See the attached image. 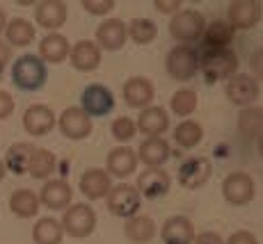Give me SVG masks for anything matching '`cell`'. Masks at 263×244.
I'll use <instances>...</instances> for the list:
<instances>
[{"label": "cell", "instance_id": "obj_1", "mask_svg": "<svg viewBox=\"0 0 263 244\" xmlns=\"http://www.w3.org/2000/svg\"><path fill=\"white\" fill-rule=\"evenodd\" d=\"M199 71L204 73L206 83H220L229 80L238 71V55L231 48H206V53L199 57Z\"/></svg>", "mask_w": 263, "mask_h": 244}, {"label": "cell", "instance_id": "obj_2", "mask_svg": "<svg viewBox=\"0 0 263 244\" xmlns=\"http://www.w3.org/2000/svg\"><path fill=\"white\" fill-rule=\"evenodd\" d=\"M46 64L39 59V55H21L12 64V80L18 89L37 91L46 85Z\"/></svg>", "mask_w": 263, "mask_h": 244}, {"label": "cell", "instance_id": "obj_3", "mask_svg": "<svg viewBox=\"0 0 263 244\" xmlns=\"http://www.w3.org/2000/svg\"><path fill=\"white\" fill-rule=\"evenodd\" d=\"M204 28H206L204 14L197 12V9H179L170 21V34L183 46L197 42L204 34Z\"/></svg>", "mask_w": 263, "mask_h": 244}, {"label": "cell", "instance_id": "obj_4", "mask_svg": "<svg viewBox=\"0 0 263 244\" xmlns=\"http://www.w3.org/2000/svg\"><path fill=\"white\" fill-rule=\"evenodd\" d=\"M165 67H167V73L179 83H188L190 78H195V73L199 71V55H197L195 48L190 46H174V48L167 53V59H165Z\"/></svg>", "mask_w": 263, "mask_h": 244}, {"label": "cell", "instance_id": "obj_5", "mask_svg": "<svg viewBox=\"0 0 263 244\" xmlns=\"http://www.w3.org/2000/svg\"><path fill=\"white\" fill-rule=\"evenodd\" d=\"M108 210L117 217H124V219H130V217L140 215V203H142V196H140L138 187L128 185V182H121V185H115L112 190L108 192Z\"/></svg>", "mask_w": 263, "mask_h": 244}, {"label": "cell", "instance_id": "obj_6", "mask_svg": "<svg viewBox=\"0 0 263 244\" xmlns=\"http://www.w3.org/2000/svg\"><path fill=\"white\" fill-rule=\"evenodd\" d=\"M62 228L71 237H89L96 228V212L87 203H73L64 210L62 217Z\"/></svg>", "mask_w": 263, "mask_h": 244}, {"label": "cell", "instance_id": "obj_7", "mask_svg": "<svg viewBox=\"0 0 263 244\" xmlns=\"http://www.w3.org/2000/svg\"><path fill=\"white\" fill-rule=\"evenodd\" d=\"M256 185L250 174L245 171H231L229 176L222 180V196L231 206H245L254 199Z\"/></svg>", "mask_w": 263, "mask_h": 244}, {"label": "cell", "instance_id": "obj_8", "mask_svg": "<svg viewBox=\"0 0 263 244\" xmlns=\"http://www.w3.org/2000/svg\"><path fill=\"white\" fill-rule=\"evenodd\" d=\"M115 108V96L112 91L103 85H89L80 94V110L92 119V116H105Z\"/></svg>", "mask_w": 263, "mask_h": 244}, {"label": "cell", "instance_id": "obj_9", "mask_svg": "<svg viewBox=\"0 0 263 244\" xmlns=\"http://www.w3.org/2000/svg\"><path fill=\"white\" fill-rule=\"evenodd\" d=\"M263 5L259 0H234L227 9V21L234 30H250L261 21Z\"/></svg>", "mask_w": 263, "mask_h": 244}, {"label": "cell", "instance_id": "obj_10", "mask_svg": "<svg viewBox=\"0 0 263 244\" xmlns=\"http://www.w3.org/2000/svg\"><path fill=\"white\" fill-rule=\"evenodd\" d=\"M261 89L256 78L247 73H236L227 80V96H229L231 103L240 105V108H250L256 98H259Z\"/></svg>", "mask_w": 263, "mask_h": 244}, {"label": "cell", "instance_id": "obj_11", "mask_svg": "<svg viewBox=\"0 0 263 244\" xmlns=\"http://www.w3.org/2000/svg\"><path fill=\"white\" fill-rule=\"evenodd\" d=\"M58 126H60V133L67 137V139H73V141L87 139V137L92 135V119L80 108H67L60 114Z\"/></svg>", "mask_w": 263, "mask_h": 244}, {"label": "cell", "instance_id": "obj_12", "mask_svg": "<svg viewBox=\"0 0 263 244\" xmlns=\"http://www.w3.org/2000/svg\"><path fill=\"white\" fill-rule=\"evenodd\" d=\"M58 119H55V112L48 108V105H30L28 110L23 112V128L28 135L32 137H44L48 135L50 130L55 128Z\"/></svg>", "mask_w": 263, "mask_h": 244}, {"label": "cell", "instance_id": "obj_13", "mask_svg": "<svg viewBox=\"0 0 263 244\" xmlns=\"http://www.w3.org/2000/svg\"><path fill=\"white\" fill-rule=\"evenodd\" d=\"M39 203H44L50 210H67L71 206V199H73V190L67 180L62 178H53V180H46L39 192Z\"/></svg>", "mask_w": 263, "mask_h": 244}, {"label": "cell", "instance_id": "obj_14", "mask_svg": "<svg viewBox=\"0 0 263 244\" xmlns=\"http://www.w3.org/2000/svg\"><path fill=\"white\" fill-rule=\"evenodd\" d=\"M170 174L160 167H149L142 174L138 176V192L140 196H146V199H160L170 192Z\"/></svg>", "mask_w": 263, "mask_h": 244}, {"label": "cell", "instance_id": "obj_15", "mask_svg": "<svg viewBox=\"0 0 263 244\" xmlns=\"http://www.w3.org/2000/svg\"><path fill=\"white\" fill-rule=\"evenodd\" d=\"M211 178V160L209 157H188L179 167V182L185 190H197Z\"/></svg>", "mask_w": 263, "mask_h": 244}, {"label": "cell", "instance_id": "obj_16", "mask_svg": "<svg viewBox=\"0 0 263 244\" xmlns=\"http://www.w3.org/2000/svg\"><path fill=\"white\" fill-rule=\"evenodd\" d=\"M67 16H69V9H67V3H62V0H42L34 7V21H37V25H42L44 30L62 28L67 23Z\"/></svg>", "mask_w": 263, "mask_h": 244}, {"label": "cell", "instance_id": "obj_17", "mask_svg": "<svg viewBox=\"0 0 263 244\" xmlns=\"http://www.w3.org/2000/svg\"><path fill=\"white\" fill-rule=\"evenodd\" d=\"M128 39V30L121 18H105L96 28V46L103 50H119Z\"/></svg>", "mask_w": 263, "mask_h": 244}, {"label": "cell", "instance_id": "obj_18", "mask_svg": "<svg viewBox=\"0 0 263 244\" xmlns=\"http://www.w3.org/2000/svg\"><path fill=\"white\" fill-rule=\"evenodd\" d=\"M69 59H71V67L76 71H89L99 69L101 64V48L96 46V42H89V39H80L71 46L69 50Z\"/></svg>", "mask_w": 263, "mask_h": 244}, {"label": "cell", "instance_id": "obj_19", "mask_svg": "<svg viewBox=\"0 0 263 244\" xmlns=\"http://www.w3.org/2000/svg\"><path fill=\"white\" fill-rule=\"evenodd\" d=\"M78 187L83 192V196H87L89 201H99L103 196H108V192L112 190V180L110 174L103 169H87L78 180Z\"/></svg>", "mask_w": 263, "mask_h": 244}, {"label": "cell", "instance_id": "obj_20", "mask_svg": "<svg viewBox=\"0 0 263 244\" xmlns=\"http://www.w3.org/2000/svg\"><path fill=\"white\" fill-rule=\"evenodd\" d=\"M135 128L140 133L149 135V137H158L163 135L165 130L170 128V116H167V110L160 108V105H149L140 112L138 121H135Z\"/></svg>", "mask_w": 263, "mask_h": 244}, {"label": "cell", "instance_id": "obj_21", "mask_svg": "<svg viewBox=\"0 0 263 244\" xmlns=\"http://www.w3.org/2000/svg\"><path fill=\"white\" fill-rule=\"evenodd\" d=\"M160 237L165 244H192L195 240V226L188 217L183 215H174L160 228Z\"/></svg>", "mask_w": 263, "mask_h": 244}, {"label": "cell", "instance_id": "obj_22", "mask_svg": "<svg viewBox=\"0 0 263 244\" xmlns=\"http://www.w3.org/2000/svg\"><path fill=\"white\" fill-rule=\"evenodd\" d=\"M124 98L130 108H138V110L149 108L151 100H154V85H151V80L142 78V75L128 78L124 85Z\"/></svg>", "mask_w": 263, "mask_h": 244}, {"label": "cell", "instance_id": "obj_23", "mask_svg": "<svg viewBox=\"0 0 263 244\" xmlns=\"http://www.w3.org/2000/svg\"><path fill=\"white\" fill-rule=\"evenodd\" d=\"M69 50H71V44L67 42L64 34L50 32L39 42V59L44 64H60L69 57Z\"/></svg>", "mask_w": 263, "mask_h": 244}, {"label": "cell", "instance_id": "obj_24", "mask_svg": "<svg viewBox=\"0 0 263 244\" xmlns=\"http://www.w3.org/2000/svg\"><path fill=\"white\" fill-rule=\"evenodd\" d=\"M34 151H37V146H32L30 141H16V144H12L3 160L5 169L16 176L28 174V167H30V160H32Z\"/></svg>", "mask_w": 263, "mask_h": 244}, {"label": "cell", "instance_id": "obj_25", "mask_svg": "<svg viewBox=\"0 0 263 244\" xmlns=\"http://www.w3.org/2000/svg\"><path fill=\"white\" fill-rule=\"evenodd\" d=\"M105 165H108V174L126 178L138 169V155H135V151L130 146H115L108 153Z\"/></svg>", "mask_w": 263, "mask_h": 244}, {"label": "cell", "instance_id": "obj_26", "mask_svg": "<svg viewBox=\"0 0 263 244\" xmlns=\"http://www.w3.org/2000/svg\"><path fill=\"white\" fill-rule=\"evenodd\" d=\"M135 155L146 167H160L170 157V144L163 137H149L140 144V151H135Z\"/></svg>", "mask_w": 263, "mask_h": 244}, {"label": "cell", "instance_id": "obj_27", "mask_svg": "<svg viewBox=\"0 0 263 244\" xmlns=\"http://www.w3.org/2000/svg\"><path fill=\"white\" fill-rule=\"evenodd\" d=\"M124 235L133 244H146L156 237V221L146 215H135L130 219H126Z\"/></svg>", "mask_w": 263, "mask_h": 244}, {"label": "cell", "instance_id": "obj_28", "mask_svg": "<svg viewBox=\"0 0 263 244\" xmlns=\"http://www.w3.org/2000/svg\"><path fill=\"white\" fill-rule=\"evenodd\" d=\"M37 37V30L34 25L28 21V18H12L5 25V39H7V46H18V48H25L30 46Z\"/></svg>", "mask_w": 263, "mask_h": 244}, {"label": "cell", "instance_id": "obj_29", "mask_svg": "<svg viewBox=\"0 0 263 244\" xmlns=\"http://www.w3.org/2000/svg\"><path fill=\"white\" fill-rule=\"evenodd\" d=\"M238 133L247 139H259L263 137V108L250 105L238 112Z\"/></svg>", "mask_w": 263, "mask_h": 244}, {"label": "cell", "instance_id": "obj_30", "mask_svg": "<svg viewBox=\"0 0 263 244\" xmlns=\"http://www.w3.org/2000/svg\"><path fill=\"white\" fill-rule=\"evenodd\" d=\"M234 34H236V30L229 25V21H222V18H217V21L206 25L201 37H204L206 48L215 50V48H229V44L234 42Z\"/></svg>", "mask_w": 263, "mask_h": 244}, {"label": "cell", "instance_id": "obj_31", "mask_svg": "<svg viewBox=\"0 0 263 244\" xmlns=\"http://www.w3.org/2000/svg\"><path fill=\"white\" fill-rule=\"evenodd\" d=\"M9 210L21 219H30L39 212V196L32 190L21 187V190L12 192V196H9Z\"/></svg>", "mask_w": 263, "mask_h": 244}, {"label": "cell", "instance_id": "obj_32", "mask_svg": "<svg viewBox=\"0 0 263 244\" xmlns=\"http://www.w3.org/2000/svg\"><path fill=\"white\" fill-rule=\"evenodd\" d=\"M64 237L62 223L53 217H42L32 226V240L34 244H60Z\"/></svg>", "mask_w": 263, "mask_h": 244}, {"label": "cell", "instance_id": "obj_33", "mask_svg": "<svg viewBox=\"0 0 263 244\" xmlns=\"http://www.w3.org/2000/svg\"><path fill=\"white\" fill-rule=\"evenodd\" d=\"M55 167H58V157H55V153H50L48 149H37L32 155V160H30L28 174L32 178H37V180H44V178H48L53 174Z\"/></svg>", "mask_w": 263, "mask_h": 244}, {"label": "cell", "instance_id": "obj_34", "mask_svg": "<svg viewBox=\"0 0 263 244\" xmlns=\"http://www.w3.org/2000/svg\"><path fill=\"white\" fill-rule=\"evenodd\" d=\"M204 139V128H201L197 121H181L174 130V141L181 146V149H195L199 141Z\"/></svg>", "mask_w": 263, "mask_h": 244}, {"label": "cell", "instance_id": "obj_35", "mask_svg": "<svg viewBox=\"0 0 263 244\" xmlns=\"http://www.w3.org/2000/svg\"><path fill=\"white\" fill-rule=\"evenodd\" d=\"M126 30H128V37L140 46L151 44L158 37V28L151 18H133L130 23H126Z\"/></svg>", "mask_w": 263, "mask_h": 244}, {"label": "cell", "instance_id": "obj_36", "mask_svg": "<svg viewBox=\"0 0 263 244\" xmlns=\"http://www.w3.org/2000/svg\"><path fill=\"white\" fill-rule=\"evenodd\" d=\"M197 105H199L197 91H192V89H179L170 98V108L176 116H190L197 110Z\"/></svg>", "mask_w": 263, "mask_h": 244}, {"label": "cell", "instance_id": "obj_37", "mask_svg": "<svg viewBox=\"0 0 263 244\" xmlns=\"http://www.w3.org/2000/svg\"><path fill=\"white\" fill-rule=\"evenodd\" d=\"M110 133L117 141H130L138 133V128H135V121L128 119V116H119V119L112 121V126H110Z\"/></svg>", "mask_w": 263, "mask_h": 244}, {"label": "cell", "instance_id": "obj_38", "mask_svg": "<svg viewBox=\"0 0 263 244\" xmlns=\"http://www.w3.org/2000/svg\"><path fill=\"white\" fill-rule=\"evenodd\" d=\"M80 5L85 7V12L94 14V16H105L115 9V0H83Z\"/></svg>", "mask_w": 263, "mask_h": 244}, {"label": "cell", "instance_id": "obj_39", "mask_svg": "<svg viewBox=\"0 0 263 244\" xmlns=\"http://www.w3.org/2000/svg\"><path fill=\"white\" fill-rule=\"evenodd\" d=\"M12 112H14L12 94H9V91H5V89H0V121L7 119V116H12Z\"/></svg>", "mask_w": 263, "mask_h": 244}, {"label": "cell", "instance_id": "obj_40", "mask_svg": "<svg viewBox=\"0 0 263 244\" xmlns=\"http://www.w3.org/2000/svg\"><path fill=\"white\" fill-rule=\"evenodd\" d=\"M250 67H252V73H254L259 80H263V48H256L254 53H252Z\"/></svg>", "mask_w": 263, "mask_h": 244}, {"label": "cell", "instance_id": "obj_41", "mask_svg": "<svg viewBox=\"0 0 263 244\" xmlns=\"http://www.w3.org/2000/svg\"><path fill=\"white\" fill-rule=\"evenodd\" d=\"M224 244H259V242H256V237L250 231H236Z\"/></svg>", "mask_w": 263, "mask_h": 244}, {"label": "cell", "instance_id": "obj_42", "mask_svg": "<svg viewBox=\"0 0 263 244\" xmlns=\"http://www.w3.org/2000/svg\"><path fill=\"white\" fill-rule=\"evenodd\" d=\"M192 244H224V240L213 231H204V233H199V235H195Z\"/></svg>", "mask_w": 263, "mask_h": 244}, {"label": "cell", "instance_id": "obj_43", "mask_svg": "<svg viewBox=\"0 0 263 244\" xmlns=\"http://www.w3.org/2000/svg\"><path fill=\"white\" fill-rule=\"evenodd\" d=\"M154 7L163 14H176L181 7V0H156Z\"/></svg>", "mask_w": 263, "mask_h": 244}, {"label": "cell", "instance_id": "obj_44", "mask_svg": "<svg viewBox=\"0 0 263 244\" xmlns=\"http://www.w3.org/2000/svg\"><path fill=\"white\" fill-rule=\"evenodd\" d=\"M9 59H12V48L5 42H0V67H7Z\"/></svg>", "mask_w": 263, "mask_h": 244}, {"label": "cell", "instance_id": "obj_45", "mask_svg": "<svg viewBox=\"0 0 263 244\" xmlns=\"http://www.w3.org/2000/svg\"><path fill=\"white\" fill-rule=\"evenodd\" d=\"M5 25H7V16H5V9L0 7V34L5 32Z\"/></svg>", "mask_w": 263, "mask_h": 244}, {"label": "cell", "instance_id": "obj_46", "mask_svg": "<svg viewBox=\"0 0 263 244\" xmlns=\"http://www.w3.org/2000/svg\"><path fill=\"white\" fill-rule=\"evenodd\" d=\"M5 174H7V169H5L3 160H0V182H3V178H5Z\"/></svg>", "mask_w": 263, "mask_h": 244}, {"label": "cell", "instance_id": "obj_47", "mask_svg": "<svg viewBox=\"0 0 263 244\" xmlns=\"http://www.w3.org/2000/svg\"><path fill=\"white\" fill-rule=\"evenodd\" d=\"M259 153H261V157H263V137H259Z\"/></svg>", "mask_w": 263, "mask_h": 244}]
</instances>
